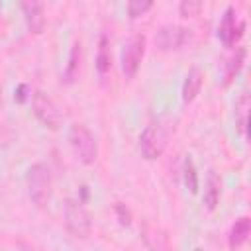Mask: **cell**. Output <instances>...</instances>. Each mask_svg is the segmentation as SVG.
Wrapping results in <instances>:
<instances>
[{"instance_id":"6da1fadb","label":"cell","mask_w":251,"mask_h":251,"mask_svg":"<svg viewBox=\"0 0 251 251\" xmlns=\"http://www.w3.org/2000/svg\"><path fill=\"white\" fill-rule=\"evenodd\" d=\"M25 184H27L29 200L37 208H43L51 200L53 178H51V171H49V167L45 163H33L27 169V173H25Z\"/></svg>"},{"instance_id":"7a4b0ae2","label":"cell","mask_w":251,"mask_h":251,"mask_svg":"<svg viewBox=\"0 0 251 251\" xmlns=\"http://www.w3.org/2000/svg\"><path fill=\"white\" fill-rule=\"evenodd\" d=\"M69 143L73 153L82 165H92L98 159V143L94 133L82 126V124H73L69 129Z\"/></svg>"},{"instance_id":"3957f363","label":"cell","mask_w":251,"mask_h":251,"mask_svg":"<svg viewBox=\"0 0 251 251\" xmlns=\"http://www.w3.org/2000/svg\"><path fill=\"white\" fill-rule=\"evenodd\" d=\"M65 226H67V231L76 239H84L90 235L92 220H90V214L80 200L67 198V202H65Z\"/></svg>"},{"instance_id":"277c9868","label":"cell","mask_w":251,"mask_h":251,"mask_svg":"<svg viewBox=\"0 0 251 251\" xmlns=\"http://www.w3.org/2000/svg\"><path fill=\"white\" fill-rule=\"evenodd\" d=\"M31 110L33 116L39 120V124L47 129H59L61 122H63V114L57 106V102L43 90H35L31 96Z\"/></svg>"},{"instance_id":"5b68a950","label":"cell","mask_w":251,"mask_h":251,"mask_svg":"<svg viewBox=\"0 0 251 251\" xmlns=\"http://www.w3.org/2000/svg\"><path fill=\"white\" fill-rule=\"evenodd\" d=\"M194 39V33L190 27L178 25V24H165L155 33V43L161 51H176L186 45H190Z\"/></svg>"},{"instance_id":"8992f818","label":"cell","mask_w":251,"mask_h":251,"mask_svg":"<svg viewBox=\"0 0 251 251\" xmlns=\"http://www.w3.org/2000/svg\"><path fill=\"white\" fill-rule=\"evenodd\" d=\"M145 45H147V39H145L143 33H133L124 43V49H122V73H124L126 78H133L137 75L139 65L143 61V55H145Z\"/></svg>"},{"instance_id":"52a82bcc","label":"cell","mask_w":251,"mask_h":251,"mask_svg":"<svg viewBox=\"0 0 251 251\" xmlns=\"http://www.w3.org/2000/svg\"><path fill=\"white\" fill-rule=\"evenodd\" d=\"M245 31V24L237 20L235 8L227 6L222 14V20L218 24V39L226 45V47H233L235 41H239V37Z\"/></svg>"},{"instance_id":"ba28073f","label":"cell","mask_w":251,"mask_h":251,"mask_svg":"<svg viewBox=\"0 0 251 251\" xmlns=\"http://www.w3.org/2000/svg\"><path fill=\"white\" fill-rule=\"evenodd\" d=\"M163 135L159 131V127L155 126H147L141 135H139V151H141V157L145 161H155L161 153H163Z\"/></svg>"},{"instance_id":"9c48e42d","label":"cell","mask_w":251,"mask_h":251,"mask_svg":"<svg viewBox=\"0 0 251 251\" xmlns=\"http://www.w3.org/2000/svg\"><path fill=\"white\" fill-rule=\"evenodd\" d=\"M20 8L24 12L27 29L31 33H41L45 29V6L35 0H25L20 4Z\"/></svg>"},{"instance_id":"30bf717a","label":"cell","mask_w":251,"mask_h":251,"mask_svg":"<svg viewBox=\"0 0 251 251\" xmlns=\"http://www.w3.org/2000/svg\"><path fill=\"white\" fill-rule=\"evenodd\" d=\"M249 108H251V100H249V92L241 90L239 96L235 98L233 104V116H235V129L241 137L247 135V127H249Z\"/></svg>"},{"instance_id":"8fae6325","label":"cell","mask_w":251,"mask_h":251,"mask_svg":"<svg viewBox=\"0 0 251 251\" xmlns=\"http://www.w3.org/2000/svg\"><path fill=\"white\" fill-rule=\"evenodd\" d=\"M220 196H222V180L216 175V171H208V176L204 182V196H202V202L208 212H214L218 208Z\"/></svg>"},{"instance_id":"7c38bea8","label":"cell","mask_w":251,"mask_h":251,"mask_svg":"<svg viewBox=\"0 0 251 251\" xmlns=\"http://www.w3.org/2000/svg\"><path fill=\"white\" fill-rule=\"evenodd\" d=\"M202 82H204V76L200 73L198 67H192L186 76H184V82H182V88H180V94H182V102L184 104H190L196 100V96L200 94V88H202Z\"/></svg>"},{"instance_id":"4fadbf2b","label":"cell","mask_w":251,"mask_h":251,"mask_svg":"<svg viewBox=\"0 0 251 251\" xmlns=\"http://www.w3.org/2000/svg\"><path fill=\"white\" fill-rule=\"evenodd\" d=\"M249 233H251V220H249V216L237 218V220L231 224V229H229V233H227V243H229V247H231V249L241 247V245L247 241Z\"/></svg>"},{"instance_id":"5bb4252c","label":"cell","mask_w":251,"mask_h":251,"mask_svg":"<svg viewBox=\"0 0 251 251\" xmlns=\"http://www.w3.org/2000/svg\"><path fill=\"white\" fill-rule=\"evenodd\" d=\"M112 69V41L106 33L98 37V49H96V71L98 75H108Z\"/></svg>"},{"instance_id":"9a60e30c","label":"cell","mask_w":251,"mask_h":251,"mask_svg":"<svg viewBox=\"0 0 251 251\" xmlns=\"http://www.w3.org/2000/svg\"><path fill=\"white\" fill-rule=\"evenodd\" d=\"M245 57H247V49L245 47H237L235 53H231L227 57V61L224 63V86L231 84L233 78L239 75L243 63H245Z\"/></svg>"},{"instance_id":"2e32d148","label":"cell","mask_w":251,"mask_h":251,"mask_svg":"<svg viewBox=\"0 0 251 251\" xmlns=\"http://www.w3.org/2000/svg\"><path fill=\"white\" fill-rule=\"evenodd\" d=\"M80 53H82V47H80V41H75L73 47H71V53H69V61H67V67H65V73H63V78L65 82H75L76 76H78V71H80Z\"/></svg>"},{"instance_id":"e0dca14e","label":"cell","mask_w":251,"mask_h":251,"mask_svg":"<svg viewBox=\"0 0 251 251\" xmlns=\"http://www.w3.org/2000/svg\"><path fill=\"white\" fill-rule=\"evenodd\" d=\"M182 182L190 194L198 192V173H196L194 161L190 157H184V163H182Z\"/></svg>"},{"instance_id":"ac0fdd59","label":"cell","mask_w":251,"mask_h":251,"mask_svg":"<svg viewBox=\"0 0 251 251\" xmlns=\"http://www.w3.org/2000/svg\"><path fill=\"white\" fill-rule=\"evenodd\" d=\"M126 8H127V16L131 20H135V18L143 16L145 12H149L153 8V2L151 0H129Z\"/></svg>"},{"instance_id":"d6986e66","label":"cell","mask_w":251,"mask_h":251,"mask_svg":"<svg viewBox=\"0 0 251 251\" xmlns=\"http://www.w3.org/2000/svg\"><path fill=\"white\" fill-rule=\"evenodd\" d=\"M200 10H202V2H198V0H182V2L178 4V12H180V16H184V18L198 16Z\"/></svg>"},{"instance_id":"ffe728a7","label":"cell","mask_w":251,"mask_h":251,"mask_svg":"<svg viewBox=\"0 0 251 251\" xmlns=\"http://www.w3.org/2000/svg\"><path fill=\"white\" fill-rule=\"evenodd\" d=\"M114 212H116L118 222H120L122 226H129V224H131V212H129V208H127L124 202H116V204H114Z\"/></svg>"},{"instance_id":"44dd1931","label":"cell","mask_w":251,"mask_h":251,"mask_svg":"<svg viewBox=\"0 0 251 251\" xmlns=\"http://www.w3.org/2000/svg\"><path fill=\"white\" fill-rule=\"evenodd\" d=\"M25 90H27V86H25V84H20V86H18V92H16V94H18V96H16V100H18V102H25V98H27V96L24 94Z\"/></svg>"},{"instance_id":"7402d4cb","label":"cell","mask_w":251,"mask_h":251,"mask_svg":"<svg viewBox=\"0 0 251 251\" xmlns=\"http://www.w3.org/2000/svg\"><path fill=\"white\" fill-rule=\"evenodd\" d=\"M194 251H204V249H200V247H196V249H194Z\"/></svg>"}]
</instances>
